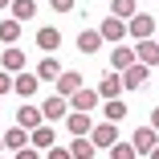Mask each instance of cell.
<instances>
[{
    "label": "cell",
    "mask_w": 159,
    "mask_h": 159,
    "mask_svg": "<svg viewBox=\"0 0 159 159\" xmlns=\"http://www.w3.org/2000/svg\"><path fill=\"white\" fill-rule=\"evenodd\" d=\"M98 33H102L110 45H118V41H126V33H131V20H122V16H114V12H110V16L102 20V29H98Z\"/></svg>",
    "instance_id": "6da1fadb"
},
{
    "label": "cell",
    "mask_w": 159,
    "mask_h": 159,
    "mask_svg": "<svg viewBox=\"0 0 159 159\" xmlns=\"http://www.w3.org/2000/svg\"><path fill=\"white\" fill-rule=\"evenodd\" d=\"M90 139L98 143V147H114L118 143V122H110V118H102V122H94V131H90Z\"/></svg>",
    "instance_id": "7a4b0ae2"
},
{
    "label": "cell",
    "mask_w": 159,
    "mask_h": 159,
    "mask_svg": "<svg viewBox=\"0 0 159 159\" xmlns=\"http://www.w3.org/2000/svg\"><path fill=\"white\" fill-rule=\"evenodd\" d=\"M131 143H135V151H139V155H151V151L159 147V131L147 122V126H139V131L131 135Z\"/></svg>",
    "instance_id": "3957f363"
},
{
    "label": "cell",
    "mask_w": 159,
    "mask_h": 159,
    "mask_svg": "<svg viewBox=\"0 0 159 159\" xmlns=\"http://www.w3.org/2000/svg\"><path fill=\"white\" fill-rule=\"evenodd\" d=\"M135 61H139V53H135V45H126V41H118V45L110 49V66H114L118 74H122V70H131Z\"/></svg>",
    "instance_id": "277c9868"
},
{
    "label": "cell",
    "mask_w": 159,
    "mask_h": 159,
    "mask_svg": "<svg viewBox=\"0 0 159 159\" xmlns=\"http://www.w3.org/2000/svg\"><path fill=\"white\" fill-rule=\"evenodd\" d=\"M155 33H159V29H155V16H147V12H135L131 16V41H147Z\"/></svg>",
    "instance_id": "5b68a950"
},
{
    "label": "cell",
    "mask_w": 159,
    "mask_h": 159,
    "mask_svg": "<svg viewBox=\"0 0 159 159\" xmlns=\"http://www.w3.org/2000/svg\"><path fill=\"white\" fill-rule=\"evenodd\" d=\"M16 122L25 126V131H37V126L45 122V110H41V106H33V102H25V106L16 110Z\"/></svg>",
    "instance_id": "8992f818"
},
{
    "label": "cell",
    "mask_w": 159,
    "mask_h": 159,
    "mask_svg": "<svg viewBox=\"0 0 159 159\" xmlns=\"http://www.w3.org/2000/svg\"><path fill=\"white\" fill-rule=\"evenodd\" d=\"M147 78H151V66H147V61H135L131 70H122V82H126V90H139V86H147Z\"/></svg>",
    "instance_id": "52a82bcc"
},
{
    "label": "cell",
    "mask_w": 159,
    "mask_h": 159,
    "mask_svg": "<svg viewBox=\"0 0 159 159\" xmlns=\"http://www.w3.org/2000/svg\"><path fill=\"white\" fill-rule=\"evenodd\" d=\"M122 90H126V82H122V74H118V70L102 74V82H98V94H102V98H118Z\"/></svg>",
    "instance_id": "ba28073f"
},
{
    "label": "cell",
    "mask_w": 159,
    "mask_h": 159,
    "mask_svg": "<svg viewBox=\"0 0 159 159\" xmlns=\"http://www.w3.org/2000/svg\"><path fill=\"white\" fill-rule=\"evenodd\" d=\"M53 86H57V94H66V98H74V94L82 90V74H78V70H61V78H57Z\"/></svg>",
    "instance_id": "9c48e42d"
},
{
    "label": "cell",
    "mask_w": 159,
    "mask_h": 159,
    "mask_svg": "<svg viewBox=\"0 0 159 159\" xmlns=\"http://www.w3.org/2000/svg\"><path fill=\"white\" fill-rule=\"evenodd\" d=\"M135 53H139V61H147L151 70H159V41H155V37H147V41H135Z\"/></svg>",
    "instance_id": "30bf717a"
},
{
    "label": "cell",
    "mask_w": 159,
    "mask_h": 159,
    "mask_svg": "<svg viewBox=\"0 0 159 159\" xmlns=\"http://www.w3.org/2000/svg\"><path fill=\"white\" fill-rule=\"evenodd\" d=\"M37 90H41V78H37V74H29V70L16 74V90H12V94H20V98H33Z\"/></svg>",
    "instance_id": "8fae6325"
},
{
    "label": "cell",
    "mask_w": 159,
    "mask_h": 159,
    "mask_svg": "<svg viewBox=\"0 0 159 159\" xmlns=\"http://www.w3.org/2000/svg\"><path fill=\"white\" fill-rule=\"evenodd\" d=\"M70 151H74V159H94V155H98V143H94L90 135H74Z\"/></svg>",
    "instance_id": "7c38bea8"
},
{
    "label": "cell",
    "mask_w": 159,
    "mask_h": 159,
    "mask_svg": "<svg viewBox=\"0 0 159 159\" xmlns=\"http://www.w3.org/2000/svg\"><path fill=\"white\" fill-rule=\"evenodd\" d=\"M102 41H106V37L98 33V29H82V33H78V49H82V53H98Z\"/></svg>",
    "instance_id": "4fadbf2b"
},
{
    "label": "cell",
    "mask_w": 159,
    "mask_h": 159,
    "mask_svg": "<svg viewBox=\"0 0 159 159\" xmlns=\"http://www.w3.org/2000/svg\"><path fill=\"white\" fill-rule=\"evenodd\" d=\"M0 70H8V74H20V70H25V53H20L16 45H8L4 53H0Z\"/></svg>",
    "instance_id": "5bb4252c"
},
{
    "label": "cell",
    "mask_w": 159,
    "mask_h": 159,
    "mask_svg": "<svg viewBox=\"0 0 159 159\" xmlns=\"http://www.w3.org/2000/svg\"><path fill=\"white\" fill-rule=\"evenodd\" d=\"M29 135H33V131H25V126L16 122V126L4 131V147H8V151H20V147H29Z\"/></svg>",
    "instance_id": "9a60e30c"
},
{
    "label": "cell",
    "mask_w": 159,
    "mask_h": 159,
    "mask_svg": "<svg viewBox=\"0 0 159 159\" xmlns=\"http://www.w3.org/2000/svg\"><path fill=\"white\" fill-rule=\"evenodd\" d=\"M41 110H45V118H49V122L66 118V94H53V98H45V102H41Z\"/></svg>",
    "instance_id": "2e32d148"
},
{
    "label": "cell",
    "mask_w": 159,
    "mask_h": 159,
    "mask_svg": "<svg viewBox=\"0 0 159 159\" xmlns=\"http://www.w3.org/2000/svg\"><path fill=\"white\" fill-rule=\"evenodd\" d=\"M66 126H70V135H90V131H94V122H90L86 110H74V114L66 118Z\"/></svg>",
    "instance_id": "e0dca14e"
},
{
    "label": "cell",
    "mask_w": 159,
    "mask_h": 159,
    "mask_svg": "<svg viewBox=\"0 0 159 159\" xmlns=\"http://www.w3.org/2000/svg\"><path fill=\"white\" fill-rule=\"evenodd\" d=\"M20 25H25V20H16V16L0 20V41H4V45H16V41H20Z\"/></svg>",
    "instance_id": "ac0fdd59"
},
{
    "label": "cell",
    "mask_w": 159,
    "mask_h": 159,
    "mask_svg": "<svg viewBox=\"0 0 159 159\" xmlns=\"http://www.w3.org/2000/svg\"><path fill=\"white\" fill-rule=\"evenodd\" d=\"M37 78H41V82H57V78H61L57 57H41V61H37Z\"/></svg>",
    "instance_id": "d6986e66"
},
{
    "label": "cell",
    "mask_w": 159,
    "mask_h": 159,
    "mask_svg": "<svg viewBox=\"0 0 159 159\" xmlns=\"http://www.w3.org/2000/svg\"><path fill=\"white\" fill-rule=\"evenodd\" d=\"M53 143H57V135H53V126H49V122H41L37 131H33V147H37V151H49Z\"/></svg>",
    "instance_id": "ffe728a7"
},
{
    "label": "cell",
    "mask_w": 159,
    "mask_h": 159,
    "mask_svg": "<svg viewBox=\"0 0 159 159\" xmlns=\"http://www.w3.org/2000/svg\"><path fill=\"white\" fill-rule=\"evenodd\" d=\"M98 98H102L98 90H78V94H74V110H86V114H90L94 106H98Z\"/></svg>",
    "instance_id": "44dd1931"
},
{
    "label": "cell",
    "mask_w": 159,
    "mask_h": 159,
    "mask_svg": "<svg viewBox=\"0 0 159 159\" xmlns=\"http://www.w3.org/2000/svg\"><path fill=\"white\" fill-rule=\"evenodd\" d=\"M102 118H110V122H122V118H126V102H122V98H106V106H102Z\"/></svg>",
    "instance_id": "7402d4cb"
},
{
    "label": "cell",
    "mask_w": 159,
    "mask_h": 159,
    "mask_svg": "<svg viewBox=\"0 0 159 159\" xmlns=\"http://www.w3.org/2000/svg\"><path fill=\"white\" fill-rule=\"evenodd\" d=\"M37 45H41L45 53H53V49L61 45V33H57V29H37Z\"/></svg>",
    "instance_id": "603a6c76"
},
{
    "label": "cell",
    "mask_w": 159,
    "mask_h": 159,
    "mask_svg": "<svg viewBox=\"0 0 159 159\" xmlns=\"http://www.w3.org/2000/svg\"><path fill=\"white\" fill-rule=\"evenodd\" d=\"M12 16L16 20H33L37 16V0H12Z\"/></svg>",
    "instance_id": "cb8c5ba5"
},
{
    "label": "cell",
    "mask_w": 159,
    "mask_h": 159,
    "mask_svg": "<svg viewBox=\"0 0 159 159\" xmlns=\"http://www.w3.org/2000/svg\"><path fill=\"white\" fill-rule=\"evenodd\" d=\"M110 12H114V16H122V20H131L139 8H135V0H110Z\"/></svg>",
    "instance_id": "d4e9b609"
},
{
    "label": "cell",
    "mask_w": 159,
    "mask_h": 159,
    "mask_svg": "<svg viewBox=\"0 0 159 159\" xmlns=\"http://www.w3.org/2000/svg\"><path fill=\"white\" fill-rule=\"evenodd\" d=\"M139 151H135V143H114L110 147V159H135Z\"/></svg>",
    "instance_id": "484cf974"
},
{
    "label": "cell",
    "mask_w": 159,
    "mask_h": 159,
    "mask_svg": "<svg viewBox=\"0 0 159 159\" xmlns=\"http://www.w3.org/2000/svg\"><path fill=\"white\" fill-rule=\"evenodd\" d=\"M12 90H16V74L0 70V98H4V94H12Z\"/></svg>",
    "instance_id": "4316f807"
},
{
    "label": "cell",
    "mask_w": 159,
    "mask_h": 159,
    "mask_svg": "<svg viewBox=\"0 0 159 159\" xmlns=\"http://www.w3.org/2000/svg\"><path fill=\"white\" fill-rule=\"evenodd\" d=\"M49 159H74V151H70V147H57V143H53V147H49Z\"/></svg>",
    "instance_id": "83f0119b"
},
{
    "label": "cell",
    "mask_w": 159,
    "mask_h": 159,
    "mask_svg": "<svg viewBox=\"0 0 159 159\" xmlns=\"http://www.w3.org/2000/svg\"><path fill=\"white\" fill-rule=\"evenodd\" d=\"M12 159H41V155H37V147H33V143H29V147H20Z\"/></svg>",
    "instance_id": "f1b7e54d"
},
{
    "label": "cell",
    "mask_w": 159,
    "mask_h": 159,
    "mask_svg": "<svg viewBox=\"0 0 159 159\" xmlns=\"http://www.w3.org/2000/svg\"><path fill=\"white\" fill-rule=\"evenodd\" d=\"M53 12H74V0H49Z\"/></svg>",
    "instance_id": "f546056e"
},
{
    "label": "cell",
    "mask_w": 159,
    "mask_h": 159,
    "mask_svg": "<svg viewBox=\"0 0 159 159\" xmlns=\"http://www.w3.org/2000/svg\"><path fill=\"white\" fill-rule=\"evenodd\" d=\"M151 126H155V131H159V106L151 110Z\"/></svg>",
    "instance_id": "4dcf8cb0"
},
{
    "label": "cell",
    "mask_w": 159,
    "mask_h": 159,
    "mask_svg": "<svg viewBox=\"0 0 159 159\" xmlns=\"http://www.w3.org/2000/svg\"><path fill=\"white\" fill-rule=\"evenodd\" d=\"M0 8H12V0H0Z\"/></svg>",
    "instance_id": "1f68e13d"
},
{
    "label": "cell",
    "mask_w": 159,
    "mask_h": 159,
    "mask_svg": "<svg viewBox=\"0 0 159 159\" xmlns=\"http://www.w3.org/2000/svg\"><path fill=\"white\" fill-rule=\"evenodd\" d=\"M151 159H159V147H155V151H151Z\"/></svg>",
    "instance_id": "d6a6232c"
},
{
    "label": "cell",
    "mask_w": 159,
    "mask_h": 159,
    "mask_svg": "<svg viewBox=\"0 0 159 159\" xmlns=\"http://www.w3.org/2000/svg\"><path fill=\"white\" fill-rule=\"evenodd\" d=\"M0 147H4V135H0Z\"/></svg>",
    "instance_id": "836d02e7"
},
{
    "label": "cell",
    "mask_w": 159,
    "mask_h": 159,
    "mask_svg": "<svg viewBox=\"0 0 159 159\" xmlns=\"http://www.w3.org/2000/svg\"><path fill=\"white\" fill-rule=\"evenodd\" d=\"M155 41H159V33H155Z\"/></svg>",
    "instance_id": "e575fe53"
}]
</instances>
